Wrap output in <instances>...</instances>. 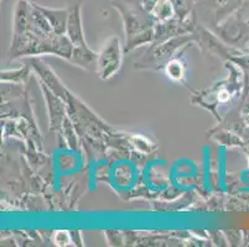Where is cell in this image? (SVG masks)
I'll return each instance as SVG.
<instances>
[{
  "label": "cell",
  "instance_id": "7",
  "mask_svg": "<svg viewBox=\"0 0 249 247\" xmlns=\"http://www.w3.org/2000/svg\"><path fill=\"white\" fill-rule=\"evenodd\" d=\"M166 73L174 81H178L182 78L183 76V69L182 66L180 65L178 61H170L166 66Z\"/></svg>",
  "mask_w": 249,
  "mask_h": 247
},
{
  "label": "cell",
  "instance_id": "5",
  "mask_svg": "<svg viewBox=\"0 0 249 247\" xmlns=\"http://www.w3.org/2000/svg\"><path fill=\"white\" fill-rule=\"evenodd\" d=\"M243 4V0H196L195 5L205 11L214 24L232 15Z\"/></svg>",
  "mask_w": 249,
  "mask_h": 247
},
{
  "label": "cell",
  "instance_id": "4",
  "mask_svg": "<svg viewBox=\"0 0 249 247\" xmlns=\"http://www.w3.org/2000/svg\"><path fill=\"white\" fill-rule=\"evenodd\" d=\"M123 49L118 37H112L104 44L103 49L97 54L96 71L103 81L112 78L122 67Z\"/></svg>",
  "mask_w": 249,
  "mask_h": 247
},
{
  "label": "cell",
  "instance_id": "2",
  "mask_svg": "<svg viewBox=\"0 0 249 247\" xmlns=\"http://www.w3.org/2000/svg\"><path fill=\"white\" fill-rule=\"evenodd\" d=\"M112 5L121 13L126 33L125 52L148 44L155 38V21L142 8L140 0H110Z\"/></svg>",
  "mask_w": 249,
  "mask_h": 247
},
{
  "label": "cell",
  "instance_id": "1",
  "mask_svg": "<svg viewBox=\"0 0 249 247\" xmlns=\"http://www.w3.org/2000/svg\"><path fill=\"white\" fill-rule=\"evenodd\" d=\"M73 46L67 35H58L35 3L18 0L14 10V30L10 54H56L71 62Z\"/></svg>",
  "mask_w": 249,
  "mask_h": 247
},
{
  "label": "cell",
  "instance_id": "3",
  "mask_svg": "<svg viewBox=\"0 0 249 247\" xmlns=\"http://www.w3.org/2000/svg\"><path fill=\"white\" fill-rule=\"evenodd\" d=\"M70 15H69V24H67V37L71 41L73 46V52H72L71 62L74 65L80 66L83 68H92V66L96 65L97 54L88 47L87 42L83 36V27H82V15H81V5L74 4L70 6Z\"/></svg>",
  "mask_w": 249,
  "mask_h": 247
},
{
  "label": "cell",
  "instance_id": "6",
  "mask_svg": "<svg viewBox=\"0 0 249 247\" xmlns=\"http://www.w3.org/2000/svg\"><path fill=\"white\" fill-rule=\"evenodd\" d=\"M36 6L38 8V10L44 14L45 17L49 20L50 25L55 30L56 33H58V35H66L70 15L69 9H51L38 5V4H36Z\"/></svg>",
  "mask_w": 249,
  "mask_h": 247
}]
</instances>
